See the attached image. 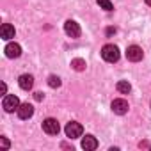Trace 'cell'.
I'll list each match as a JSON object with an SVG mask.
<instances>
[{
    "label": "cell",
    "mask_w": 151,
    "mask_h": 151,
    "mask_svg": "<svg viewBox=\"0 0 151 151\" xmlns=\"http://www.w3.org/2000/svg\"><path fill=\"white\" fill-rule=\"evenodd\" d=\"M110 107H112V112H114V114H117V116H124V114L128 112V109H130V107H128V101H126V100H123V98L114 100Z\"/></svg>",
    "instance_id": "cell-6"
},
{
    "label": "cell",
    "mask_w": 151,
    "mask_h": 151,
    "mask_svg": "<svg viewBox=\"0 0 151 151\" xmlns=\"http://www.w3.org/2000/svg\"><path fill=\"white\" fill-rule=\"evenodd\" d=\"M101 57L107 62H117L119 60V48L116 45H105L101 48Z\"/></svg>",
    "instance_id": "cell-1"
},
{
    "label": "cell",
    "mask_w": 151,
    "mask_h": 151,
    "mask_svg": "<svg viewBox=\"0 0 151 151\" xmlns=\"http://www.w3.org/2000/svg\"><path fill=\"white\" fill-rule=\"evenodd\" d=\"M34 116V107L30 103H22L18 107V117L20 119H30Z\"/></svg>",
    "instance_id": "cell-8"
},
{
    "label": "cell",
    "mask_w": 151,
    "mask_h": 151,
    "mask_svg": "<svg viewBox=\"0 0 151 151\" xmlns=\"http://www.w3.org/2000/svg\"><path fill=\"white\" fill-rule=\"evenodd\" d=\"M142 57H144V52H142L140 46H137V45L128 46V50H126V59H128V60L139 62V60H142Z\"/></svg>",
    "instance_id": "cell-4"
},
{
    "label": "cell",
    "mask_w": 151,
    "mask_h": 151,
    "mask_svg": "<svg viewBox=\"0 0 151 151\" xmlns=\"http://www.w3.org/2000/svg\"><path fill=\"white\" fill-rule=\"evenodd\" d=\"M18 86L23 89V91H30L32 89V86H34V77L32 75H22V77L18 78Z\"/></svg>",
    "instance_id": "cell-9"
},
{
    "label": "cell",
    "mask_w": 151,
    "mask_h": 151,
    "mask_svg": "<svg viewBox=\"0 0 151 151\" xmlns=\"http://www.w3.org/2000/svg\"><path fill=\"white\" fill-rule=\"evenodd\" d=\"M34 98H36L37 101H41V100L45 98V94H43V93H36V94H34Z\"/></svg>",
    "instance_id": "cell-18"
},
{
    "label": "cell",
    "mask_w": 151,
    "mask_h": 151,
    "mask_svg": "<svg viewBox=\"0 0 151 151\" xmlns=\"http://www.w3.org/2000/svg\"><path fill=\"white\" fill-rule=\"evenodd\" d=\"M98 2V6L101 7V9H105V11H112L114 9V4L110 2V0H96Z\"/></svg>",
    "instance_id": "cell-16"
},
{
    "label": "cell",
    "mask_w": 151,
    "mask_h": 151,
    "mask_svg": "<svg viewBox=\"0 0 151 151\" xmlns=\"http://www.w3.org/2000/svg\"><path fill=\"white\" fill-rule=\"evenodd\" d=\"M48 86H50L52 89L60 87V78H59V77H55V75H50V77H48Z\"/></svg>",
    "instance_id": "cell-15"
},
{
    "label": "cell",
    "mask_w": 151,
    "mask_h": 151,
    "mask_svg": "<svg viewBox=\"0 0 151 151\" xmlns=\"http://www.w3.org/2000/svg\"><path fill=\"white\" fill-rule=\"evenodd\" d=\"M14 34H16V30H14V27L13 25H9V23H4L2 27H0V36H2V39H13L14 37Z\"/></svg>",
    "instance_id": "cell-12"
},
{
    "label": "cell",
    "mask_w": 151,
    "mask_h": 151,
    "mask_svg": "<svg viewBox=\"0 0 151 151\" xmlns=\"http://www.w3.org/2000/svg\"><path fill=\"white\" fill-rule=\"evenodd\" d=\"M107 34H109V36H112V34H116V29H114V27H110V29H107Z\"/></svg>",
    "instance_id": "cell-19"
},
{
    "label": "cell",
    "mask_w": 151,
    "mask_h": 151,
    "mask_svg": "<svg viewBox=\"0 0 151 151\" xmlns=\"http://www.w3.org/2000/svg\"><path fill=\"white\" fill-rule=\"evenodd\" d=\"M116 87H117V91H119L121 94H128V93L132 91V86H130V84H128L126 80H119Z\"/></svg>",
    "instance_id": "cell-13"
},
{
    "label": "cell",
    "mask_w": 151,
    "mask_h": 151,
    "mask_svg": "<svg viewBox=\"0 0 151 151\" xmlns=\"http://www.w3.org/2000/svg\"><path fill=\"white\" fill-rule=\"evenodd\" d=\"M6 55H7L9 59H18V57L22 55V46H20L18 43H9V45L6 46Z\"/></svg>",
    "instance_id": "cell-10"
},
{
    "label": "cell",
    "mask_w": 151,
    "mask_h": 151,
    "mask_svg": "<svg viewBox=\"0 0 151 151\" xmlns=\"http://www.w3.org/2000/svg\"><path fill=\"white\" fill-rule=\"evenodd\" d=\"M71 68L75 71H84L86 69V60L84 59H73L71 60Z\"/></svg>",
    "instance_id": "cell-14"
},
{
    "label": "cell",
    "mask_w": 151,
    "mask_h": 151,
    "mask_svg": "<svg viewBox=\"0 0 151 151\" xmlns=\"http://www.w3.org/2000/svg\"><path fill=\"white\" fill-rule=\"evenodd\" d=\"M82 147H84L86 151H94V149L98 147V140H96V137H93V135H86V137L82 139Z\"/></svg>",
    "instance_id": "cell-11"
},
{
    "label": "cell",
    "mask_w": 151,
    "mask_h": 151,
    "mask_svg": "<svg viewBox=\"0 0 151 151\" xmlns=\"http://www.w3.org/2000/svg\"><path fill=\"white\" fill-rule=\"evenodd\" d=\"M20 105H22V103H20V100H18L16 94H6V96H4L2 107H4L6 112H14V110H18Z\"/></svg>",
    "instance_id": "cell-2"
},
{
    "label": "cell",
    "mask_w": 151,
    "mask_h": 151,
    "mask_svg": "<svg viewBox=\"0 0 151 151\" xmlns=\"http://www.w3.org/2000/svg\"><path fill=\"white\" fill-rule=\"evenodd\" d=\"M43 130H45V133H48V135H57V133L60 132V126H59L57 119L48 117V119L43 121Z\"/></svg>",
    "instance_id": "cell-5"
},
{
    "label": "cell",
    "mask_w": 151,
    "mask_h": 151,
    "mask_svg": "<svg viewBox=\"0 0 151 151\" xmlns=\"http://www.w3.org/2000/svg\"><path fill=\"white\" fill-rule=\"evenodd\" d=\"M146 4H147V6H151V0H146Z\"/></svg>",
    "instance_id": "cell-20"
},
{
    "label": "cell",
    "mask_w": 151,
    "mask_h": 151,
    "mask_svg": "<svg viewBox=\"0 0 151 151\" xmlns=\"http://www.w3.org/2000/svg\"><path fill=\"white\" fill-rule=\"evenodd\" d=\"M0 146H2L4 149H9V146H11V144H9V140H7L6 137H0Z\"/></svg>",
    "instance_id": "cell-17"
},
{
    "label": "cell",
    "mask_w": 151,
    "mask_h": 151,
    "mask_svg": "<svg viewBox=\"0 0 151 151\" xmlns=\"http://www.w3.org/2000/svg\"><path fill=\"white\" fill-rule=\"evenodd\" d=\"M64 32H66L69 37L77 39V37L80 36V27H78V23H77V22H73V20H68V22L64 23Z\"/></svg>",
    "instance_id": "cell-7"
},
{
    "label": "cell",
    "mask_w": 151,
    "mask_h": 151,
    "mask_svg": "<svg viewBox=\"0 0 151 151\" xmlns=\"http://www.w3.org/2000/svg\"><path fill=\"white\" fill-rule=\"evenodd\" d=\"M64 132H66V135H68L69 139H77V137H82L84 128H82V124H80V123L71 121V123H68V124H66Z\"/></svg>",
    "instance_id": "cell-3"
}]
</instances>
